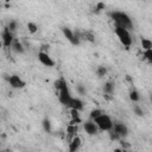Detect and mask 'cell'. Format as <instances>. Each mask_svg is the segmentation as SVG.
<instances>
[{
	"label": "cell",
	"instance_id": "obj_19",
	"mask_svg": "<svg viewBox=\"0 0 152 152\" xmlns=\"http://www.w3.org/2000/svg\"><path fill=\"white\" fill-rule=\"evenodd\" d=\"M27 30H28V32H30V33L34 34V33L38 31V26H37L34 23L30 21V23H27Z\"/></svg>",
	"mask_w": 152,
	"mask_h": 152
},
{
	"label": "cell",
	"instance_id": "obj_28",
	"mask_svg": "<svg viewBox=\"0 0 152 152\" xmlns=\"http://www.w3.org/2000/svg\"><path fill=\"white\" fill-rule=\"evenodd\" d=\"M49 45L48 44H44V45H42V48H40V51H44V52H48L46 50H49Z\"/></svg>",
	"mask_w": 152,
	"mask_h": 152
},
{
	"label": "cell",
	"instance_id": "obj_16",
	"mask_svg": "<svg viewBox=\"0 0 152 152\" xmlns=\"http://www.w3.org/2000/svg\"><path fill=\"white\" fill-rule=\"evenodd\" d=\"M140 43H141V48H142L144 50L152 49V40H150L148 38H141Z\"/></svg>",
	"mask_w": 152,
	"mask_h": 152
},
{
	"label": "cell",
	"instance_id": "obj_17",
	"mask_svg": "<svg viewBox=\"0 0 152 152\" xmlns=\"http://www.w3.org/2000/svg\"><path fill=\"white\" fill-rule=\"evenodd\" d=\"M101 114H103V112H102L101 109H97V108H96V109H93V110L90 112V114H89V119H90V120H95V119H96L97 116H100Z\"/></svg>",
	"mask_w": 152,
	"mask_h": 152
},
{
	"label": "cell",
	"instance_id": "obj_27",
	"mask_svg": "<svg viewBox=\"0 0 152 152\" xmlns=\"http://www.w3.org/2000/svg\"><path fill=\"white\" fill-rule=\"evenodd\" d=\"M76 90H77V93L80 94V95H84L86 94V88L82 86V84H78V86H76Z\"/></svg>",
	"mask_w": 152,
	"mask_h": 152
},
{
	"label": "cell",
	"instance_id": "obj_20",
	"mask_svg": "<svg viewBox=\"0 0 152 152\" xmlns=\"http://www.w3.org/2000/svg\"><path fill=\"white\" fill-rule=\"evenodd\" d=\"M144 58H145L150 64H152V49L144 50Z\"/></svg>",
	"mask_w": 152,
	"mask_h": 152
},
{
	"label": "cell",
	"instance_id": "obj_6",
	"mask_svg": "<svg viewBox=\"0 0 152 152\" xmlns=\"http://www.w3.org/2000/svg\"><path fill=\"white\" fill-rule=\"evenodd\" d=\"M112 131L115 132L121 139L126 138L127 134H128V128H127V126H126L124 122H115V124L113 125Z\"/></svg>",
	"mask_w": 152,
	"mask_h": 152
},
{
	"label": "cell",
	"instance_id": "obj_1",
	"mask_svg": "<svg viewBox=\"0 0 152 152\" xmlns=\"http://www.w3.org/2000/svg\"><path fill=\"white\" fill-rule=\"evenodd\" d=\"M53 86H55V89L58 93V100H59V102L62 104H64L65 107H68L69 103H70V101H71V99H72V96L70 95V91H69L66 81L63 77H59L58 80L55 81Z\"/></svg>",
	"mask_w": 152,
	"mask_h": 152
},
{
	"label": "cell",
	"instance_id": "obj_13",
	"mask_svg": "<svg viewBox=\"0 0 152 152\" xmlns=\"http://www.w3.org/2000/svg\"><path fill=\"white\" fill-rule=\"evenodd\" d=\"M68 107H69V108H75V109H77V110H82V109H83V102H82L78 97H72Z\"/></svg>",
	"mask_w": 152,
	"mask_h": 152
},
{
	"label": "cell",
	"instance_id": "obj_23",
	"mask_svg": "<svg viewBox=\"0 0 152 152\" xmlns=\"http://www.w3.org/2000/svg\"><path fill=\"white\" fill-rule=\"evenodd\" d=\"M7 27L10 28V31H11V32H13V33H14V32L17 31V28H18V23H17L15 20H11V21L8 23V26H7Z\"/></svg>",
	"mask_w": 152,
	"mask_h": 152
},
{
	"label": "cell",
	"instance_id": "obj_24",
	"mask_svg": "<svg viewBox=\"0 0 152 152\" xmlns=\"http://www.w3.org/2000/svg\"><path fill=\"white\" fill-rule=\"evenodd\" d=\"M104 2H102V1H100V2H97L96 4V6H95V8H94V11L96 12V13H99V12H101L102 10H104Z\"/></svg>",
	"mask_w": 152,
	"mask_h": 152
},
{
	"label": "cell",
	"instance_id": "obj_29",
	"mask_svg": "<svg viewBox=\"0 0 152 152\" xmlns=\"http://www.w3.org/2000/svg\"><path fill=\"white\" fill-rule=\"evenodd\" d=\"M150 100H151V102H152V94L150 95Z\"/></svg>",
	"mask_w": 152,
	"mask_h": 152
},
{
	"label": "cell",
	"instance_id": "obj_22",
	"mask_svg": "<svg viewBox=\"0 0 152 152\" xmlns=\"http://www.w3.org/2000/svg\"><path fill=\"white\" fill-rule=\"evenodd\" d=\"M43 128H44V131L48 132V133L51 132V122H50L49 119H44V120H43Z\"/></svg>",
	"mask_w": 152,
	"mask_h": 152
},
{
	"label": "cell",
	"instance_id": "obj_21",
	"mask_svg": "<svg viewBox=\"0 0 152 152\" xmlns=\"http://www.w3.org/2000/svg\"><path fill=\"white\" fill-rule=\"evenodd\" d=\"M106 74H107V69H106V66H102V65L97 66V69H96V75H97L99 77H103Z\"/></svg>",
	"mask_w": 152,
	"mask_h": 152
},
{
	"label": "cell",
	"instance_id": "obj_12",
	"mask_svg": "<svg viewBox=\"0 0 152 152\" xmlns=\"http://www.w3.org/2000/svg\"><path fill=\"white\" fill-rule=\"evenodd\" d=\"M11 48H12V50H13L15 53H18V55L24 53V52H25V49H26V48L24 46L23 42L18 40V39H15V38H14V40H13V43H12Z\"/></svg>",
	"mask_w": 152,
	"mask_h": 152
},
{
	"label": "cell",
	"instance_id": "obj_5",
	"mask_svg": "<svg viewBox=\"0 0 152 152\" xmlns=\"http://www.w3.org/2000/svg\"><path fill=\"white\" fill-rule=\"evenodd\" d=\"M8 83L13 89H21V88H24L26 86L25 81L18 75H11L8 77Z\"/></svg>",
	"mask_w": 152,
	"mask_h": 152
},
{
	"label": "cell",
	"instance_id": "obj_11",
	"mask_svg": "<svg viewBox=\"0 0 152 152\" xmlns=\"http://www.w3.org/2000/svg\"><path fill=\"white\" fill-rule=\"evenodd\" d=\"M81 144H82L81 138L77 137V135H74V137L71 138L70 142H69V151H70V152H75V151H77V150L80 148Z\"/></svg>",
	"mask_w": 152,
	"mask_h": 152
},
{
	"label": "cell",
	"instance_id": "obj_4",
	"mask_svg": "<svg viewBox=\"0 0 152 152\" xmlns=\"http://www.w3.org/2000/svg\"><path fill=\"white\" fill-rule=\"evenodd\" d=\"M95 124L97 125V127H99V129H101V131H110L112 128H113V121H112V119L107 115V114H101L100 116H97L95 120Z\"/></svg>",
	"mask_w": 152,
	"mask_h": 152
},
{
	"label": "cell",
	"instance_id": "obj_9",
	"mask_svg": "<svg viewBox=\"0 0 152 152\" xmlns=\"http://www.w3.org/2000/svg\"><path fill=\"white\" fill-rule=\"evenodd\" d=\"M13 40H14L13 32H11L8 27H5L4 31H2V43H4V46L5 48H11Z\"/></svg>",
	"mask_w": 152,
	"mask_h": 152
},
{
	"label": "cell",
	"instance_id": "obj_14",
	"mask_svg": "<svg viewBox=\"0 0 152 152\" xmlns=\"http://www.w3.org/2000/svg\"><path fill=\"white\" fill-rule=\"evenodd\" d=\"M114 82H112V81H108V82H106L104 84H103V87H102V90H103V93L104 94H107V95H112L113 93H114Z\"/></svg>",
	"mask_w": 152,
	"mask_h": 152
},
{
	"label": "cell",
	"instance_id": "obj_8",
	"mask_svg": "<svg viewBox=\"0 0 152 152\" xmlns=\"http://www.w3.org/2000/svg\"><path fill=\"white\" fill-rule=\"evenodd\" d=\"M62 32H63V34H64V37L72 44V45H80V39L76 37V34H75V32L74 31H71L69 27H62Z\"/></svg>",
	"mask_w": 152,
	"mask_h": 152
},
{
	"label": "cell",
	"instance_id": "obj_7",
	"mask_svg": "<svg viewBox=\"0 0 152 152\" xmlns=\"http://www.w3.org/2000/svg\"><path fill=\"white\" fill-rule=\"evenodd\" d=\"M38 59H39V62H40L43 65H45V66H48V68L55 66V61L50 57V55H49L48 52L39 51V52H38Z\"/></svg>",
	"mask_w": 152,
	"mask_h": 152
},
{
	"label": "cell",
	"instance_id": "obj_3",
	"mask_svg": "<svg viewBox=\"0 0 152 152\" xmlns=\"http://www.w3.org/2000/svg\"><path fill=\"white\" fill-rule=\"evenodd\" d=\"M114 32H115L116 37L119 38L120 43H121L124 46L129 48V46L132 45V37H131L129 30H127V28H125V27H121V26H116V25H115Z\"/></svg>",
	"mask_w": 152,
	"mask_h": 152
},
{
	"label": "cell",
	"instance_id": "obj_18",
	"mask_svg": "<svg viewBox=\"0 0 152 152\" xmlns=\"http://www.w3.org/2000/svg\"><path fill=\"white\" fill-rule=\"evenodd\" d=\"M129 99L133 101V102H138L139 100H140V96H139V93L137 91V90H131L129 91Z\"/></svg>",
	"mask_w": 152,
	"mask_h": 152
},
{
	"label": "cell",
	"instance_id": "obj_2",
	"mask_svg": "<svg viewBox=\"0 0 152 152\" xmlns=\"http://www.w3.org/2000/svg\"><path fill=\"white\" fill-rule=\"evenodd\" d=\"M109 17L112 18V20L115 23L116 26H121L125 27L127 30L133 28V23L132 19L125 13V12H120V11H113L109 13Z\"/></svg>",
	"mask_w": 152,
	"mask_h": 152
},
{
	"label": "cell",
	"instance_id": "obj_26",
	"mask_svg": "<svg viewBox=\"0 0 152 152\" xmlns=\"http://www.w3.org/2000/svg\"><path fill=\"white\" fill-rule=\"evenodd\" d=\"M80 110L75 109V108H70V115H71V119H76V118H80V114H78Z\"/></svg>",
	"mask_w": 152,
	"mask_h": 152
},
{
	"label": "cell",
	"instance_id": "obj_10",
	"mask_svg": "<svg viewBox=\"0 0 152 152\" xmlns=\"http://www.w3.org/2000/svg\"><path fill=\"white\" fill-rule=\"evenodd\" d=\"M83 128H84L86 133L89 134V135H95V134H97V131H99V127H97V125L95 124L94 120L86 121L83 124Z\"/></svg>",
	"mask_w": 152,
	"mask_h": 152
},
{
	"label": "cell",
	"instance_id": "obj_15",
	"mask_svg": "<svg viewBox=\"0 0 152 152\" xmlns=\"http://www.w3.org/2000/svg\"><path fill=\"white\" fill-rule=\"evenodd\" d=\"M83 40H87L89 43H95V34L91 31H83Z\"/></svg>",
	"mask_w": 152,
	"mask_h": 152
},
{
	"label": "cell",
	"instance_id": "obj_25",
	"mask_svg": "<svg viewBox=\"0 0 152 152\" xmlns=\"http://www.w3.org/2000/svg\"><path fill=\"white\" fill-rule=\"evenodd\" d=\"M133 112H134V113H135L138 116H142V115H144L142 109H141V108H140L138 104H134V106H133Z\"/></svg>",
	"mask_w": 152,
	"mask_h": 152
}]
</instances>
